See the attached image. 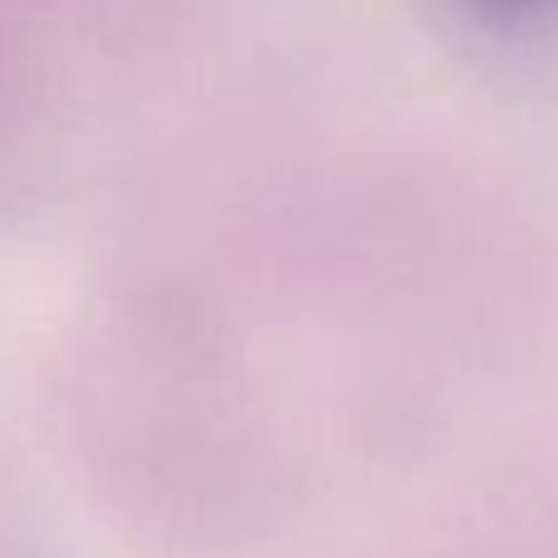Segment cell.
<instances>
[{
  "label": "cell",
  "mask_w": 558,
  "mask_h": 558,
  "mask_svg": "<svg viewBox=\"0 0 558 558\" xmlns=\"http://www.w3.org/2000/svg\"><path fill=\"white\" fill-rule=\"evenodd\" d=\"M480 5H495V11H538L548 0H480Z\"/></svg>",
  "instance_id": "6da1fadb"
}]
</instances>
